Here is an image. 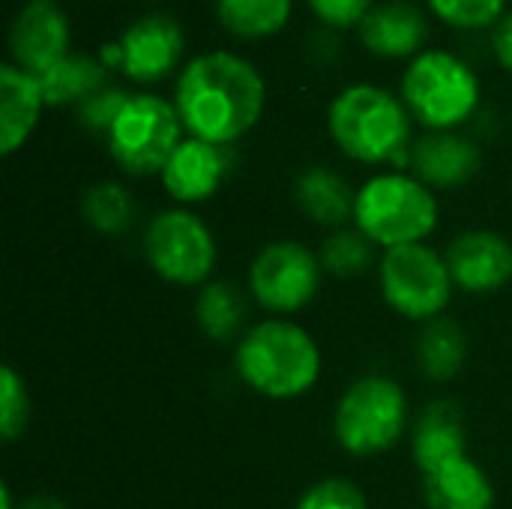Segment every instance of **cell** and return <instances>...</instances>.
I'll use <instances>...</instances> for the list:
<instances>
[{"mask_svg":"<svg viewBox=\"0 0 512 509\" xmlns=\"http://www.w3.org/2000/svg\"><path fill=\"white\" fill-rule=\"evenodd\" d=\"M267 87L261 72L231 54L210 51L186 63L174 87V108L192 138L231 147L264 114Z\"/></svg>","mask_w":512,"mask_h":509,"instance_id":"cell-1","label":"cell"},{"mask_svg":"<svg viewBox=\"0 0 512 509\" xmlns=\"http://www.w3.org/2000/svg\"><path fill=\"white\" fill-rule=\"evenodd\" d=\"M234 369L252 393L285 402L306 396L318 384L321 348L297 321L264 318L237 339Z\"/></svg>","mask_w":512,"mask_h":509,"instance_id":"cell-2","label":"cell"},{"mask_svg":"<svg viewBox=\"0 0 512 509\" xmlns=\"http://www.w3.org/2000/svg\"><path fill=\"white\" fill-rule=\"evenodd\" d=\"M336 147L363 165H411V111L390 90L375 84L345 87L327 111Z\"/></svg>","mask_w":512,"mask_h":509,"instance_id":"cell-3","label":"cell"},{"mask_svg":"<svg viewBox=\"0 0 512 509\" xmlns=\"http://www.w3.org/2000/svg\"><path fill=\"white\" fill-rule=\"evenodd\" d=\"M435 192L405 171H384L357 189L354 225L378 249L426 243L438 228Z\"/></svg>","mask_w":512,"mask_h":509,"instance_id":"cell-4","label":"cell"},{"mask_svg":"<svg viewBox=\"0 0 512 509\" xmlns=\"http://www.w3.org/2000/svg\"><path fill=\"white\" fill-rule=\"evenodd\" d=\"M408 429V396L387 375L357 378L336 402L333 435L351 456L369 459L393 450Z\"/></svg>","mask_w":512,"mask_h":509,"instance_id":"cell-5","label":"cell"},{"mask_svg":"<svg viewBox=\"0 0 512 509\" xmlns=\"http://www.w3.org/2000/svg\"><path fill=\"white\" fill-rule=\"evenodd\" d=\"M402 102L429 132H453L477 111L480 78L450 51H423L402 75Z\"/></svg>","mask_w":512,"mask_h":509,"instance_id":"cell-6","label":"cell"},{"mask_svg":"<svg viewBox=\"0 0 512 509\" xmlns=\"http://www.w3.org/2000/svg\"><path fill=\"white\" fill-rule=\"evenodd\" d=\"M378 282L384 303L396 315L417 324L441 318L456 291L444 252L432 249L429 243L384 252L378 261Z\"/></svg>","mask_w":512,"mask_h":509,"instance_id":"cell-7","label":"cell"},{"mask_svg":"<svg viewBox=\"0 0 512 509\" xmlns=\"http://www.w3.org/2000/svg\"><path fill=\"white\" fill-rule=\"evenodd\" d=\"M180 114L156 93H135L105 135L111 159L132 177L162 174L171 153L180 147Z\"/></svg>","mask_w":512,"mask_h":509,"instance_id":"cell-8","label":"cell"},{"mask_svg":"<svg viewBox=\"0 0 512 509\" xmlns=\"http://www.w3.org/2000/svg\"><path fill=\"white\" fill-rule=\"evenodd\" d=\"M144 258L153 267V273L168 285L198 288L210 282L219 246L198 213L186 207H171L147 222Z\"/></svg>","mask_w":512,"mask_h":509,"instance_id":"cell-9","label":"cell"},{"mask_svg":"<svg viewBox=\"0 0 512 509\" xmlns=\"http://www.w3.org/2000/svg\"><path fill=\"white\" fill-rule=\"evenodd\" d=\"M321 258L300 240H273L249 264V294L273 318L306 309L321 288Z\"/></svg>","mask_w":512,"mask_h":509,"instance_id":"cell-10","label":"cell"},{"mask_svg":"<svg viewBox=\"0 0 512 509\" xmlns=\"http://www.w3.org/2000/svg\"><path fill=\"white\" fill-rule=\"evenodd\" d=\"M120 69L138 84H156L174 72L183 57V30L165 15L153 12L126 27L120 36Z\"/></svg>","mask_w":512,"mask_h":509,"instance_id":"cell-11","label":"cell"},{"mask_svg":"<svg viewBox=\"0 0 512 509\" xmlns=\"http://www.w3.org/2000/svg\"><path fill=\"white\" fill-rule=\"evenodd\" d=\"M9 51L18 69L48 72L69 54V21L54 0H30L18 9L9 30Z\"/></svg>","mask_w":512,"mask_h":509,"instance_id":"cell-12","label":"cell"},{"mask_svg":"<svg viewBox=\"0 0 512 509\" xmlns=\"http://www.w3.org/2000/svg\"><path fill=\"white\" fill-rule=\"evenodd\" d=\"M444 258L456 288L465 294H495L512 279V243L495 231L459 234Z\"/></svg>","mask_w":512,"mask_h":509,"instance_id":"cell-13","label":"cell"},{"mask_svg":"<svg viewBox=\"0 0 512 509\" xmlns=\"http://www.w3.org/2000/svg\"><path fill=\"white\" fill-rule=\"evenodd\" d=\"M231 168L228 147L201 141V138H183L180 147L171 153L168 165L162 168V186L177 204H201L222 186L225 174Z\"/></svg>","mask_w":512,"mask_h":509,"instance_id":"cell-14","label":"cell"},{"mask_svg":"<svg viewBox=\"0 0 512 509\" xmlns=\"http://www.w3.org/2000/svg\"><path fill=\"white\" fill-rule=\"evenodd\" d=\"M483 165L480 147L456 132H426L411 147L414 177L429 189H453L465 186Z\"/></svg>","mask_w":512,"mask_h":509,"instance_id":"cell-15","label":"cell"},{"mask_svg":"<svg viewBox=\"0 0 512 509\" xmlns=\"http://www.w3.org/2000/svg\"><path fill=\"white\" fill-rule=\"evenodd\" d=\"M429 33V21L420 6L408 0H390L372 6L360 24V39L369 51L381 57H408L414 54Z\"/></svg>","mask_w":512,"mask_h":509,"instance_id":"cell-16","label":"cell"},{"mask_svg":"<svg viewBox=\"0 0 512 509\" xmlns=\"http://www.w3.org/2000/svg\"><path fill=\"white\" fill-rule=\"evenodd\" d=\"M411 453H414V462L423 477L468 456L465 423H462V411L456 402L441 399L426 408V414L420 417V423L414 429Z\"/></svg>","mask_w":512,"mask_h":509,"instance_id":"cell-17","label":"cell"},{"mask_svg":"<svg viewBox=\"0 0 512 509\" xmlns=\"http://www.w3.org/2000/svg\"><path fill=\"white\" fill-rule=\"evenodd\" d=\"M45 105L39 78L15 63L0 66V153L12 156L33 132Z\"/></svg>","mask_w":512,"mask_h":509,"instance_id":"cell-18","label":"cell"},{"mask_svg":"<svg viewBox=\"0 0 512 509\" xmlns=\"http://www.w3.org/2000/svg\"><path fill=\"white\" fill-rule=\"evenodd\" d=\"M423 498L429 509H495V486L471 456H462L423 477Z\"/></svg>","mask_w":512,"mask_h":509,"instance_id":"cell-19","label":"cell"},{"mask_svg":"<svg viewBox=\"0 0 512 509\" xmlns=\"http://www.w3.org/2000/svg\"><path fill=\"white\" fill-rule=\"evenodd\" d=\"M294 201H297V207L303 210L306 219H312V222H318L324 228H342L348 219H354L357 192L333 168L315 165V168H306L297 177Z\"/></svg>","mask_w":512,"mask_h":509,"instance_id":"cell-20","label":"cell"},{"mask_svg":"<svg viewBox=\"0 0 512 509\" xmlns=\"http://www.w3.org/2000/svg\"><path fill=\"white\" fill-rule=\"evenodd\" d=\"M195 321L201 333L213 342H231L240 339L246 324V300L240 288L228 279H210L201 285L195 300Z\"/></svg>","mask_w":512,"mask_h":509,"instance_id":"cell-21","label":"cell"},{"mask_svg":"<svg viewBox=\"0 0 512 509\" xmlns=\"http://www.w3.org/2000/svg\"><path fill=\"white\" fill-rule=\"evenodd\" d=\"M45 105H69V102H84L96 90L105 87L108 72L102 60L87 57V54H66L60 63H54L48 72L36 75Z\"/></svg>","mask_w":512,"mask_h":509,"instance_id":"cell-22","label":"cell"},{"mask_svg":"<svg viewBox=\"0 0 512 509\" xmlns=\"http://www.w3.org/2000/svg\"><path fill=\"white\" fill-rule=\"evenodd\" d=\"M468 357L465 330L450 318H435L423 327L417 342V366L429 381H450L462 372Z\"/></svg>","mask_w":512,"mask_h":509,"instance_id":"cell-23","label":"cell"},{"mask_svg":"<svg viewBox=\"0 0 512 509\" xmlns=\"http://www.w3.org/2000/svg\"><path fill=\"white\" fill-rule=\"evenodd\" d=\"M222 27L240 39H264L279 33L291 18V0H216Z\"/></svg>","mask_w":512,"mask_h":509,"instance_id":"cell-24","label":"cell"},{"mask_svg":"<svg viewBox=\"0 0 512 509\" xmlns=\"http://www.w3.org/2000/svg\"><path fill=\"white\" fill-rule=\"evenodd\" d=\"M81 213L90 228H96L102 234H123L135 219V201L126 186L105 180L84 192Z\"/></svg>","mask_w":512,"mask_h":509,"instance_id":"cell-25","label":"cell"},{"mask_svg":"<svg viewBox=\"0 0 512 509\" xmlns=\"http://www.w3.org/2000/svg\"><path fill=\"white\" fill-rule=\"evenodd\" d=\"M321 258V267L324 273H333L339 279H351V276H360L372 267L375 261V243L360 234L357 228L354 231H345L339 228L336 234H330L318 252Z\"/></svg>","mask_w":512,"mask_h":509,"instance_id":"cell-26","label":"cell"},{"mask_svg":"<svg viewBox=\"0 0 512 509\" xmlns=\"http://www.w3.org/2000/svg\"><path fill=\"white\" fill-rule=\"evenodd\" d=\"M27 423H30L27 384L12 366H3V372H0V438L3 441L21 438Z\"/></svg>","mask_w":512,"mask_h":509,"instance_id":"cell-27","label":"cell"},{"mask_svg":"<svg viewBox=\"0 0 512 509\" xmlns=\"http://www.w3.org/2000/svg\"><path fill=\"white\" fill-rule=\"evenodd\" d=\"M294 509H369V501L354 480L324 477L300 495Z\"/></svg>","mask_w":512,"mask_h":509,"instance_id":"cell-28","label":"cell"},{"mask_svg":"<svg viewBox=\"0 0 512 509\" xmlns=\"http://www.w3.org/2000/svg\"><path fill=\"white\" fill-rule=\"evenodd\" d=\"M432 12L462 30H477V27H489L498 24L504 15L507 0H429Z\"/></svg>","mask_w":512,"mask_h":509,"instance_id":"cell-29","label":"cell"},{"mask_svg":"<svg viewBox=\"0 0 512 509\" xmlns=\"http://www.w3.org/2000/svg\"><path fill=\"white\" fill-rule=\"evenodd\" d=\"M129 102V93L120 90V87H111L105 84L102 90H96L93 96H87L81 105H78V120L87 132L93 135H108L117 114L123 111V105Z\"/></svg>","mask_w":512,"mask_h":509,"instance_id":"cell-30","label":"cell"},{"mask_svg":"<svg viewBox=\"0 0 512 509\" xmlns=\"http://www.w3.org/2000/svg\"><path fill=\"white\" fill-rule=\"evenodd\" d=\"M312 12L330 27H354L372 12V0H309Z\"/></svg>","mask_w":512,"mask_h":509,"instance_id":"cell-31","label":"cell"},{"mask_svg":"<svg viewBox=\"0 0 512 509\" xmlns=\"http://www.w3.org/2000/svg\"><path fill=\"white\" fill-rule=\"evenodd\" d=\"M492 48H495V57L504 69L512 72V12L504 15L495 27V36H492Z\"/></svg>","mask_w":512,"mask_h":509,"instance_id":"cell-32","label":"cell"},{"mask_svg":"<svg viewBox=\"0 0 512 509\" xmlns=\"http://www.w3.org/2000/svg\"><path fill=\"white\" fill-rule=\"evenodd\" d=\"M18 509H69L63 501L51 498V495H36V498H27Z\"/></svg>","mask_w":512,"mask_h":509,"instance_id":"cell-33","label":"cell"},{"mask_svg":"<svg viewBox=\"0 0 512 509\" xmlns=\"http://www.w3.org/2000/svg\"><path fill=\"white\" fill-rule=\"evenodd\" d=\"M0 509H18L15 507V498H12L9 483H3V486H0Z\"/></svg>","mask_w":512,"mask_h":509,"instance_id":"cell-34","label":"cell"}]
</instances>
